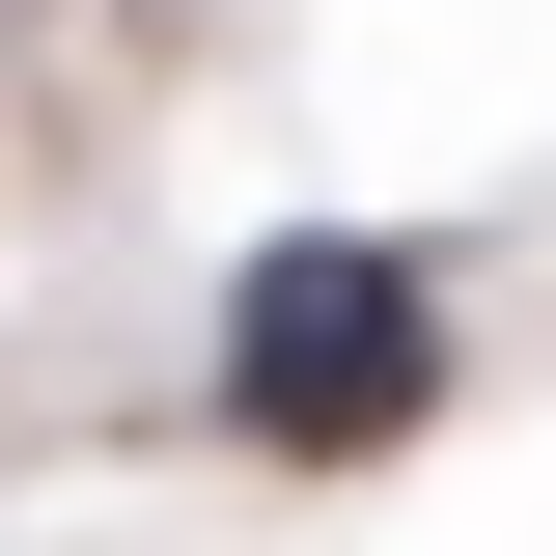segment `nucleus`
Instances as JSON below:
<instances>
[{"label":"nucleus","mask_w":556,"mask_h":556,"mask_svg":"<svg viewBox=\"0 0 556 556\" xmlns=\"http://www.w3.org/2000/svg\"><path fill=\"white\" fill-rule=\"evenodd\" d=\"M195 390H223V445H278V473H390L417 417H445V251H390V223H251Z\"/></svg>","instance_id":"f257e3e1"}]
</instances>
